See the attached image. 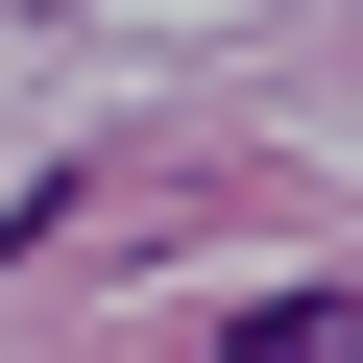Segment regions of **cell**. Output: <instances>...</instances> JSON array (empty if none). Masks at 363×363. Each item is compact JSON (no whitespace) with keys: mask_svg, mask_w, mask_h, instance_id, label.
I'll use <instances>...</instances> for the list:
<instances>
[{"mask_svg":"<svg viewBox=\"0 0 363 363\" xmlns=\"http://www.w3.org/2000/svg\"><path fill=\"white\" fill-rule=\"evenodd\" d=\"M218 363H363V291H267V315H242Z\"/></svg>","mask_w":363,"mask_h":363,"instance_id":"1","label":"cell"}]
</instances>
